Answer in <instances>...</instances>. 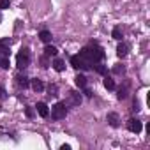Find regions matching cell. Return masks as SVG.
Returning <instances> with one entry per match:
<instances>
[{"label": "cell", "instance_id": "6da1fadb", "mask_svg": "<svg viewBox=\"0 0 150 150\" xmlns=\"http://www.w3.org/2000/svg\"><path fill=\"white\" fill-rule=\"evenodd\" d=\"M80 57L87 62V64H96V62H101L103 58H104V50L97 44V42H90V46H87V48H83L81 51H80Z\"/></svg>", "mask_w": 150, "mask_h": 150}, {"label": "cell", "instance_id": "7a4b0ae2", "mask_svg": "<svg viewBox=\"0 0 150 150\" xmlns=\"http://www.w3.org/2000/svg\"><path fill=\"white\" fill-rule=\"evenodd\" d=\"M28 64H30V51L27 48H23L16 55V65H18V69H25V67H28Z\"/></svg>", "mask_w": 150, "mask_h": 150}, {"label": "cell", "instance_id": "3957f363", "mask_svg": "<svg viewBox=\"0 0 150 150\" xmlns=\"http://www.w3.org/2000/svg\"><path fill=\"white\" fill-rule=\"evenodd\" d=\"M65 115H67L65 103H57L55 106H51V117L55 120H62V118H65Z\"/></svg>", "mask_w": 150, "mask_h": 150}, {"label": "cell", "instance_id": "277c9868", "mask_svg": "<svg viewBox=\"0 0 150 150\" xmlns=\"http://www.w3.org/2000/svg\"><path fill=\"white\" fill-rule=\"evenodd\" d=\"M71 65H72L74 69H83V71H88V69H90V64H87L80 55L71 57Z\"/></svg>", "mask_w": 150, "mask_h": 150}, {"label": "cell", "instance_id": "5b68a950", "mask_svg": "<svg viewBox=\"0 0 150 150\" xmlns=\"http://www.w3.org/2000/svg\"><path fill=\"white\" fill-rule=\"evenodd\" d=\"M81 103V96L78 92H69V97L65 101V106H80Z\"/></svg>", "mask_w": 150, "mask_h": 150}, {"label": "cell", "instance_id": "8992f818", "mask_svg": "<svg viewBox=\"0 0 150 150\" xmlns=\"http://www.w3.org/2000/svg\"><path fill=\"white\" fill-rule=\"evenodd\" d=\"M127 129L131 131V132H141V129H143V125H141V122L138 120V118H131L129 122H127Z\"/></svg>", "mask_w": 150, "mask_h": 150}, {"label": "cell", "instance_id": "52a82bcc", "mask_svg": "<svg viewBox=\"0 0 150 150\" xmlns=\"http://www.w3.org/2000/svg\"><path fill=\"white\" fill-rule=\"evenodd\" d=\"M35 110H37V113H39L42 118H46V117L50 115V110H48L46 103H37V104H35Z\"/></svg>", "mask_w": 150, "mask_h": 150}, {"label": "cell", "instance_id": "ba28073f", "mask_svg": "<svg viewBox=\"0 0 150 150\" xmlns=\"http://www.w3.org/2000/svg\"><path fill=\"white\" fill-rule=\"evenodd\" d=\"M106 120H108V124H110L111 127H118V125H120V118H118L117 113H108Z\"/></svg>", "mask_w": 150, "mask_h": 150}, {"label": "cell", "instance_id": "9c48e42d", "mask_svg": "<svg viewBox=\"0 0 150 150\" xmlns=\"http://www.w3.org/2000/svg\"><path fill=\"white\" fill-rule=\"evenodd\" d=\"M127 53H129V46H127L125 42H120V44L117 46V55H118L120 58H124V57H127Z\"/></svg>", "mask_w": 150, "mask_h": 150}, {"label": "cell", "instance_id": "30bf717a", "mask_svg": "<svg viewBox=\"0 0 150 150\" xmlns=\"http://www.w3.org/2000/svg\"><path fill=\"white\" fill-rule=\"evenodd\" d=\"M51 65H53V69H55V71H57V72H62V71H64V69H65V62H64V60H62V58H55V60H53V64H51Z\"/></svg>", "mask_w": 150, "mask_h": 150}, {"label": "cell", "instance_id": "8fae6325", "mask_svg": "<svg viewBox=\"0 0 150 150\" xmlns=\"http://www.w3.org/2000/svg\"><path fill=\"white\" fill-rule=\"evenodd\" d=\"M16 83H18L20 88H27V87L30 85L28 78H27V76H21V74H20V76H16Z\"/></svg>", "mask_w": 150, "mask_h": 150}, {"label": "cell", "instance_id": "7c38bea8", "mask_svg": "<svg viewBox=\"0 0 150 150\" xmlns=\"http://www.w3.org/2000/svg\"><path fill=\"white\" fill-rule=\"evenodd\" d=\"M74 83H76L78 88H85L87 87V78L83 76V74H78V76L74 78Z\"/></svg>", "mask_w": 150, "mask_h": 150}, {"label": "cell", "instance_id": "4fadbf2b", "mask_svg": "<svg viewBox=\"0 0 150 150\" xmlns=\"http://www.w3.org/2000/svg\"><path fill=\"white\" fill-rule=\"evenodd\" d=\"M30 85H32V88H34L35 92H42V90H44V83H42L41 80H37V78H35V80H32V81H30Z\"/></svg>", "mask_w": 150, "mask_h": 150}, {"label": "cell", "instance_id": "5bb4252c", "mask_svg": "<svg viewBox=\"0 0 150 150\" xmlns=\"http://www.w3.org/2000/svg\"><path fill=\"white\" fill-rule=\"evenodd\" d=\"M39 39L42 41V42H51V32H48V30H41L39 32Z\"/></svg>", "mask_w": 150, "mask_h": 150}, {"label": "cell", "instance_id": "9a60e30c", "mask_svg": "<svg viewBox=\"0 0 150 150\" xmlns=\"http://www.w3.org/2000/svg\"><path fill=\"white\" fill-rule=\"evenodd\" d=\"M57 53H58V50L48 42V46L44 48V55H46V57H57Z\"/></svg>", "mask_w": 150, "mask_h": 150}, {"label": "cell", "instance_id": "2e32d148", "mask_svg": "<svg viewBox=\"0 0 150 150\" xmlns=\"http://www.w3.org/2000/svg\"><path fill=\"white\" fill-rule=\"evenodd\" d=\"M9 65H11L9 57H7V55H4L2 58H0V67H2V69H9Z\"/></svg>", "mask_w": 150, "mask_h": 150}, {"label": "cell", "instance_id": "e0dca14e", "mask_svg": "<svg viewBox=\"0 0 150 150\" xmlns=\"http://www.w3.org/2000/svg\"><path fill=\"white\" fill-rule=\"evenodd\" d=\"M111 35H113V39H117V41H122V30H120V27H115Z\"/></svg>", "mask_w": 150, "mask_h": 150}, {"label": "cell", "instance_id": "ac0fdd59", "mask_svg": "<svg viewBox=\"0 0 150 150\" xmlns=\"http://www.w3.org/2000/svg\"><path fill=\"white\" fill-rule=\"evenodd\" d=\"M104 87H106L108 90H115V81H113L111 78H104Z\"/></svg>", "mask_w": 150, "mask_h": 150}, {"label": "cell", "instance_id": "d6986e66", "mask_svg": "<svg viewBox=\"0 0 150 150\" xmlns=\"http://www.w3.org/2000/svg\"><path fill=\"white\" fill-rule=\"evenodd\" d=\"M94 69H96V72H99V74H106V67H104V65H101L99 62H96V64H94Z\"/></svg>", "mask_w": 150, "mask_h": 150}, {"label": "cell", "instance_id": "ffe728a7", "mask_svg": "<svg viewBox=\"0 0 150 150\" xmlns=\"http://www.w3.org/2000/svg\"><path fill=\"white\" fill-rule=\"evenodd\" d=\"M48 90H50V96H57V92H58V87L53 83V85H50V87H48Z\"/></svg>", "mask_w": 150, "mask_h": 150}, {"label": "cell", "instance_id": "44dd1931", "mask_svg": "<svg viewBox=\"0 0 150 150\" xmlns=\"http://www.w3.org/2000/svg\"><path fill=\"white\" fill-rule=\"evenodd\" d=\"M124 71H125V67H124V65H120V64H118V65L113 69V72H115V74H122Z\"/></svg>", "mask_w": 150, "mask_h": 150}, {"label": "cell", "instance_id": "7402d4cb", "mask_svg": "<svg viewBox=\"0 0 150 150\" xmlns=\"http://www.w3.org/2000/svg\"><path fill=\"white\" fill-rule=\"evenodd\" d=\"M4 99H7V92L4 87H0V101H4Z\"/></svg>", "mask_w": 150, "mask_h": 150}, {"label": "cell", "instance_id": "603a6c76", "mask_svg": "<svg viewBox=\"0 0 150 150\" xmlns=\"http://www.w3.org/2000/svg\"><path fill=\"white\" fill-rule=\"evenodd\" d=\"M125 97H127V92H125V88H120V90H118V99L122 101V99H125Z\"/></svg>", "mask_w": 150, "mask_h": 150}, {"label": "cell", "instance_id": "cb8c5ba5", "mask_svg": "<svg viewBox=\"0 0 150 150\" xmlns=\"http://www.w3.org/2000/svg\"><path fill=\"white\" fill-rule=\"evenodd\" d=\"M9 4H11L9 0H0V9H7V7H9Z\"/></svg>", "mask_w": 150, "mask_h": 150}, {"label": "cell", "instance_id": "d4e9b609", "mask_svg": "<svg viewBox=\"0 0 150 150\" xmlns=\"http://www.w3.org/2000/svg\"><path fill=\"white\" fill-rule=\"evenodd\" d=\"M25 113H27V117H34V110H32V108H27Z\"/></svg>", "mask_w": 150, "mask_h": 150}, {"label": "cell", "instance_id": "484cf974", "mask_svg": "<svg viewBox=\"0 0 150 150\" xmlns=\"http://www.w3.org/2000/svg\"><path fill=\"white\" fill-rule=\"evenodd\" d=\"M41 62H42V67H48V60H46V55L41 58Z\"/></svg>", "mask_w": 150, "mask_h": 150}, {"label": "cell", "instance_id": "4316f807", "mask_svg": "<svg viewBox=\"0 0 150 150\" xmlns=\"http://www.w3.org/2000/svg\"><path fill=\"white\" fill-rule=\"evenodd\" d=\"M60 150H71V146H69V145H62Z\"/></svg>", "mask_w": 150, "mask_h": 150}, {"label": "cell", "instance_id": "83f0119b", "mask_svg": "<svg viewBox=\"0 0 150 150\" xmlns=\"http://www.w3.org/2000/svg\"><path fill=\"white\" fill-rule=\"evenodd\" d=\"M0 21H2V14H0Z\"/></svg>", "mask_w": 150, "mask_h": 150}]
</instances>
